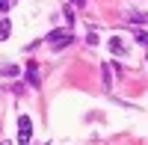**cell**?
I'll list each match as a JSON object with an SVG mask.
<instances>
[{"label":"cell","mask_w":148,"mask_h":145,"mask_svg":"<svg viewBox=\"0 0 148 145\" xmlns=\"http://www.w3.org/2000/svg\"><path fill=\"white\" fill-rule=\"evenodd\" d=\"M45 42H47V44H51V47H53V51H62V47H68V44L74 42V33H71L68 27H65V30H53V33H51V36H47V39H45Z\"/></svg>","instance_id":"obj_1"},{"label":"cell","mask_w":148,"mask_h":145,"mask_svg":"<svg viewBox=\"0 0 148 145\" xmlns=\"http://www.w3.org/2000/svg\"><path fill=\"white\" fill-rule=\"evenodd\" d=\"M18 142L21 145H30L33 142V122H30V116H21L18 118Z\"/></svg>","instance_id":"obj_2"},{"label":"cell","mask_w":148,"mask_h":145,"mask_svg":"<svg viewBox=\"0 0 148 145\" xmlns=\"http://www.w3.org/2000/svg\"><path fill=\"white\" fill-rule=\"evenodd\" d=\"M127 21L136 24V27H142V24H148V15H145V12H139V9H130V12H127Z\"/></svg>","instance_id":"obj_3"},{"label":"cell","mask_w":148,"mask_h":145,"mask_svg":"<svg viewBox=\"0 0 148 145\" xmlns=\"http://www.w3.org/2000/svg\"><path fill=\"white\" fill-rule=\"evenodd\" d=\"M27 83H30L33 89H39V68H36V62L27 65Z\"/></svg>","instance_id":"obj_4"},{"label":"cell","mask_w":148,"mask_h":145,"mask_svg":"<svg viewBox=\"0 0 148 145\" xmlns=\"http://www.w3.org/2000/svg\"><path fill=\"white\" fill-rule=\"evenodd\" d=\"M107 44H110V51H113L116 56H121V53H125V51H127V47H125V42H121V39H119V36H113V39H110Z\"/></svg>","instance_id":"obj_5"},{"label":"cell","mask_w":148,"mask_h":145,"mask_svg":"<svg viewBox=\"0 0 148 145\" xmlns=\"http://www.w3.org/2000/svg\"><path fill=\"white\" fill-rule=\"evenodd\" d=\"M21 68L18 65H0V77H18Z\"/></svg>","instance_id":"obj_6"},{"label":"cell","mask_w":148,"mask_h":145,"mask_svg":"<svg viewBox=\"0 0 148 145\" xmlns=\"http://www.w3.org/2000/svg\"><path fill=\"white\" fill-rule=\"evenodd\" d=\"M9 33H12L9 18H0V42H6V39H9Z\"/></svg>","instance_id":"obj_7"},{"label":"cell","mask_w":148,"mask_h":145,"mask_svg":"<svg viewBox=\"0 0 148 145\" xmlns=\"http://www.w3.org/2000/svg\"><path fill=\"white\" fill-rule=\"evenodd\" d=\"M12 6H15V0H0V15H6Z\"/></svg>","instance_id":"obj_8"},{"label":"cell","mask_w":148,"mask_h":145,"mask_svg":"<svg viewBox=\"0 0 148 145\" xmlns=\"http://www.w3.org/2000/svg\"><path fill=\"white\" fill-rule=\"evenodd\" d=\"M136 44H142V47H148V33H136Z\"/></svg>","instance_id":"obj_9"},{"label":"cell","mask_w":148,"mask_h":145,"mask_svg":"<svg viewBox=\"0 0 148 145\" xmlns=\"http://www.w3.org/2000/svg\"><path fill=\"white\" fill-rule=\"evenodd\" d=\"M101 77H104V86L110 89V68H107V65H104V71H101Z\"/></svg>","instance_id":"obj_10"},{"label":"cell","mask_w":148,"mask_h":145,"mask_svg":"<svg viewBox=\"0 0 148 145\" xmlns=\"http://www.w3.org/2000/svg\"><path fill=\"white\" fill-rule=\"evenodd\" d=\"M86 42H89V44L95 47V44H98V33H89V36H86Z\"/></svg>","instance_id":"obj_11"},{"label":"cell","mask_w":148,"mask_h":145,"mask_svg":"<svg viewBox=\"0 0 148 145\" xmlns=\"http://www.w3.org/2000/svg\"><path fill=\"white\" fill-rule=\"evenodd\" d=\"M86 3V0H71V6H83Z\"/></svg>","instance_id":"obj_12"}]
</instances>
